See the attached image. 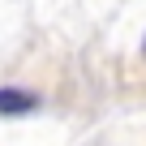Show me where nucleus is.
I'll list each match as a JSON object with an SVG mask.
<instances>
[{"instance_id": "nucleus-1", "label": "nucleus", "mask_w": 146, "mask_h": 146, "mask_svg": "<svg viewBox=\"0 0 146 146\" xmlns=\"http://www.w3.org/2000/svg\"><path fill=\"white\" fill-rule=\"evenodd\" d=\"M39 99L35 90H22V86H0V112L5 116H22V112H35Z\"/></svg>"}, {"instance_id": "nucleus-2", "label": "nucleus", "mask_w": 146, "mask_h": 146, "mask_svg": "<svg viewBox=\"0 0 146 146\" xmlns=\"http://www.w3.org/2000/svg\"><path fill=\"white\" fill-rule=\"evenodd\" d=\"M142 52H146V43H142Z\"/></svg>"}]
</instances>
